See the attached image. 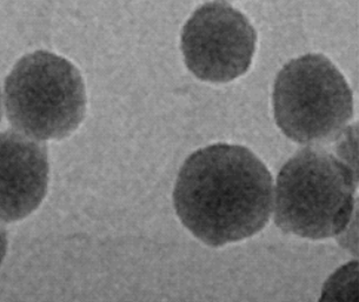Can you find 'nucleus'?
<instances>
[{"label": "nucleus", "instance_id": "nucleus-1", "mask_svg": "<svg viewBox=\"0 0 359 302\" xmlns=\"http://www.w3.org/2000/svg\"><path fill=\"white\" fill-rule=\"evenodd\" d=\"M272 201L268 167L249 149L227 144L191 154L173 191L180 221L211 247L244 240L263 230Z\"/></svg>", "mask_w": 359, "mask_h": 302}, {"label": "nucleus", "instance_id": "nucleus-2", "mask_svg": "<svg viewBox=\"0 0 359 302\" xmlns=\"http://www.w3.org/2000/svg\"><path fill=\"white\" fill-rule=\"evenodd\" d=\"M355 171L348 163L324 149H302L277 177L276 225L312 240L339 235L355 210Z\"/></svg>", "mask_w": 359, "mask_h": 302}, {"label": "nucleus", "instance_id": "nucleus-3", "mask_svg": "<svg viewBox=\"0 0 359 302\" xmlns=\"http://www.w3.org/2000/svg\"><path fill=\"white\" fill-rule=\"evenodd\" d=\"M5 109L12 126L29 138H67L79 128L86 109L81 72L51 52L29 53L6 78Z\"/></svg>", "mask_w": 359, "mask_h": 302}, {"label": "nucleus", "instance_id": "nucleus-4", "mask_svg": "<svg viewBox=\"0 0 359 302\" xmlns=\"http://www.w3.org/2000/svg\"><path fill=\"white\" fill-rule=\"evenodd\" d=\"M272 99L278 128L303 145L334 140L353 117L351 88L323 55L287 62L276 78Z\"/></svg>", "mask_w": 359, "mask_h": 302}, {"label": "nucleus", "instance_id": "nucleus-5", "mask_svg": "<svg viewBox=\"0 0 359 302\" xmlns=\"http://www.w3.org/2000/svg\"><path fill=\"white\" fill-rule=\"evenodd\" d=\"M256 43V31L245 15L219 1L196 10L182 33L187 69L210 83H229L243 76L252 62Z\"/></svg>", "mask_w": 359, "mask_h": 302}, {"label": "nucleus", "instance_id": "nucleus-6", "mask_svg": "<svg viewBox=\"0 0 359 302\" xmlns=\"http://www.w3.org/2000/svg\"><path fill=\"white\" fill-rule=\"evenodd\" d=\"M48 171L45 145L18 132L0 133V221H18L39 207Z\"/></svg>", "mask_w": 359, "mask_h": 302}, {"label": "nucleus", "instance_id": "nucleus-7", "mask_svg": "<svg viewBox=\"0 0 359 302\" xmlns=\"http://www.w3.org/2000/svg\"><path fill=\"white\" fill-rule=\"evenodd\" d=\"M8 244V233H6V231L0 226V265L3 263L5 256H6Z\"/></svg>", "mask_w": 359, "mask_h": 302}, {"label": "nucleus", "instance_id": "nucleus-8", "mask_svg": "<svg viewBox=\"0 0 359 302\" xmlns=\"http://www.w3.org/2000/svg\"><path fill=\"white\" fill-rule=\"evenodd\" d=\"M1 91H0V121H1Z\"/></svg>", "mask_w": 359, "mask_h": 302}]
</instances>
